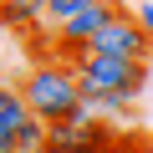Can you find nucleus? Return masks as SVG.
I'll use <instances>...</instances> for the list:
<instances>
[{"instance_id":"nucleus-1","label":"nucleus","mask_w":153,"mask_h":153,"mask_svg":"<svg viewBox=\"0 0 153 153\" xmlns=\"http://www.w3.org/2000/svg\"><path fill=\"white\" fill-rule=\"evenodd\" d=\"M71 71H76V87H82L87 107H97V112H128L148 87V61H117V56L87 51L71 61Z\"/></svg>"},{"instance_id":"nucleus-2","label":"nucleus","mask_w":153,"mask_h":153,"mask_svg":"<svg viewBox=\"0 0 153 153\" xmlns=\"http://www.w3.org/2000/svg\"><path fill=\"white\" fill-rule=\"evenodd\" d=\"M21 97H26L31 117H41L46 128H51V123H66V117L92 112V107H87V97H82V87H76L71 61H61V56H51V61H41V66H31V71H26Z\"/></svg>"},{"instance_id":"nucleus-3","label":"nucleus","mask_w":153,"mask_h":153,"mask_svg":"<svg viewBox=\"0 0 153 153\" xmlns=\"http://www.w3.org/2000/svg\"><path fill=\"white\" fill-rule=\"evenodd\" d=\"M123 10V0H87L82 10H76L71 21H61L56 31H51V46H56V56L61 61H76V56H87V46H92V36L112 21Z\"/></svg>"},{"instance_id":"nucleus-4","label":"nucleus","mask_w":153,"mask_h":153,"mask_svg":"<svg viewBox=\"0 0 153 153\" xmlns=\"http://www.w3.org/2000/svg\"><path fill=\"white\" fill-rule=\"evenodd\" d=\"M87 51H97V56H117V61H148V56H153V41H148V31L138 26V16L123 5V10L92 36Z\"/></svg>"},{"instance_id":"nucleus-5","label":"nucleus","mask_w":153,"mask_h":153,"mask_svg":"<svg viewBox=\"0 0 153 153\" xmlns=\"http://www.w3.org/2000/svg\"><path fill=\"white\" fill-rule=\"evenodd\" d=\"M0 26L16 31L21 41H26V36H41V31H51V26H46V5H41V0H16V5H0Z\"/></svg>"},{"instance_id":"nucleus-6","label":"nucleus","mask_w":153,"mask_h":153,"mask_svg":"<svg viewBox=\"0 0 153 153\" xmlns=\"http://www.w3.org/2000/svg\"><path fill=\"white\" fill-rule=\"evenodd\" d=\"M31 117V107H26V97H21V87H10V82H0V138H16V128Z\"/></svg>"},{"instance_id":"nucleus-7","label":"nucleus","mask_w":153,"mask_h":153,"mask_svg":"<svg viewBox=\"0 0 153 153\" xmlns=\"http://www.w3.org/2000/svg\"><path fill=\"white\" fill-rule=\"evenodd\" d=\"M46 148H51V128L41 117H26L16 128V153H46Z\"/></svg>"},{"instance_id":"nucleus-8","label":"nucleus","mask_w":153,"mask_h":153,"mask_svg":"<svg viewBox=\"0 0 153 153\" xmlns=\"http://www.w3.org/2000/svg\"><path fill=\"white\" fill-rule=\"evenodd\" d=\"M41 5H46V26L56 31L61 21H71L76 10H82V5H87V0H41Z\"/></svg>"},{"instance_id":"nucleus-9","label":"nucleus","mask_w":153,"mask_h":153,"mask_svg":"<svg viewBox=\"0 0 153 153\" xmlns=\"http://www.w3.org/2000/svg\"><path fill=\"white\" fill-rule=\"evenodd\" d=\"M107 153H143V133H133V128H128V133H117V143H112Z\"/></svg>"},{"instance_id":"nucleus-10","label":"nucleus","mask_w":153,"mask_h":153,"mask_svg":"<svg viewBox=\"0 0 153 153\" xmlns=\"http://www.w3.org/2000/svg\"><path fill=\"white\" fill-rule=\"evenodd\" d=\"M133 16H138V26H143V31H148V41H153V5H148V0H143V5H138V10H133Z\"/></svg>"},{"instance_id":"nucleus-11","label":"nucleus","mask_w":153,"mask_h":153,"mask_svg":"<svg viewBox=\"0 0 153 153\" xmlns=\"http://www.w3.org/2000/svg\"><path fill=\"white\" fill-rule=\"evenodd\" d=\"M0 153H16V138H0Z\"/></svg>"},{"instance_id":"nucleus-12","label":"nucleus","mask_w":153,"mask_h":153,"mask_svg":"<svg viewBox=\"0 0 153 153\" xmlns=\"http://www.w3.org/2000/svg\"><path fill=\"white\" fill-rule=\"evenodd\" d=\"M143 153H153V133H143Z\"/></svg>"},{"instance_id":"nucleus-13","label":"nucleus","mask_w":153,"mask_h":153,"mask_svg":"<svg viewBox=\"0 0 153 153\" xmlns=\"http://www.w3.org/2000/svg\"><path fill=\"white\" fill-rule=\"evenodd\" d=\"M46 153H71V148H56V143H51V148H46Z\"/></svg>"},{"instance_id":"nucleus-14","label":"nucleus","mask_w":153,"mask_h":153,"mask_svg":"<svg viewBox=\"0 0 153 153\" xmlns=\"http://www.w3.org/2000/svg\"><path fill=\"white\" fill-rule=\"evenodd\" d=\"M0 5H16V0H0Z\"/></svg>"},{"instance_id":"nucleus-15","label":"nucleus","mask_w":153,"mask_h":153,"mask_svg":"<svg viewBox=\"0 0 153 153\" xmlns=\"http://www.w3.org/2000/svg\"><path fill=\"white\" fill-rule=\"evenodd\" d=\"M148 5H153V0H148Z\"/></svg>"}]
</instances>
